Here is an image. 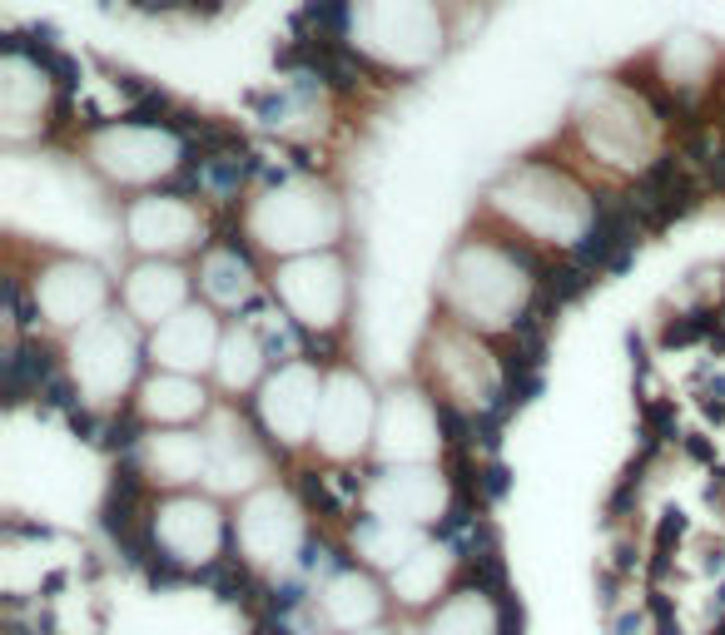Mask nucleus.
I'll list each match as a JSON object with an SVG mask.
<instances>
[{"mask_svg":"<svg viewBox=\"0 0 725 635\" xmlns=\"http://www.w3.org/2000/svg\"><path fill=\"white\" fill-rule=\"evenodd\" d=\"M214 397L204 378H184V373H149L135 387V417L145 427H194L209 422Z\"/></svg>","mask_w":725,"mask_h":635,"instance_id":"23","label":"nucleus"},{"mask_svg":"<svg viewBox=\"0 0 725 635\" xmlns=\"http://www.w3.org/2000/svg\"><path fill=\"white\" fill-rule=\"evenodd\" d=\"M368 60L418 70L442 50V5L437 0H353V35Z\"/></svg>","mask_w":725,"mask_h":635,"instance_id":"6","label":"nucleus"},{"mask_svg":"<svg viewBox=\"0 0 725 635\" xmlns=\"http://www.w3.org/2000/svg\"><path fill=\"white\" fill-rule=\"evenodd\" d=\"M452 511V487L437 467H378L363 487V516L428 531Z\"/></svg>","mask_w":725,"mask_h":635,"instance_id":"17","label":"nucleus"},{"mask_svg":"<svg viewBox=\"0 0 725 635\" xmlns=\"http://www.w3.org/2000/svg\"><path fill=\"white\" fill-rule=\"evenodd\" d=\"M85 164L110 184V189H169L174 174L189 164V139L174 125H145V120H125L115 115L110 125L90 129L80 139Z\"/></svg>","mask_w":725,"mask_h":635,"instance_id":"5","label":"nucleus"},{"mask_svg":"<svg viewBox=\"0 0 725 635\" xmlns=\"http://www.w3.org/2000/svg\"><path fill=\"white\" fill-rule=\"evenodd\" d=\"M423 635H502V611L487 591H452L442 606H433Z\"/></svg>","mask_w":725,"mask_h":635,"instance_id":"27","label":"nucleus"},{"mask_svg":"<svg viewBox=\"0 0 725 635\" xmlns=\"http://www.w3.org/2000/svg\"><path fill=\"white\" fill-rule=\"evenodd\" d=\"M269 288H274V303L303 328V338L333 333L348 313V263L338 249L274 263Z\"/></svg>","mask_w":725,"mask_h":635,"instance_id":"7","label":"nucleus"},{"mask_svg":"<svg viewBox=\"0 0 725 635\" xmlns=\"http://www.w3.org/2000/svg\"><path fill=\"white\" fill-rule=\"evenodd\" d=\"M358 635H383V631H358Z\"/></svg>","mask_w":725,"mask_h":635,"instance_id":"29","label":"nucleus"},{"mask_svg":"<svg viewBox=\"0 0 725 635\" xmlns=\"http://www.w3.org/2000/svg\"><path fill=\"white\" fill-rule=\"evenodd\" d=\"M244 239H249V234L229 229L224 239H214V244L199 254L194 293H199V303H209L214 313H244V308L259 298V268H254V254H249Z\"/></svg>","mask_w":725,"mask_h":635,"instance_id":"20","label":"nucleus"},{"mask_svg":"<svg viewBox=\"0 0 725 635\" xmlns=\"http://www.w3.org/2000/svg\"><path fill=\"white\" fill-rule=\"evenodd\" d=\"M383 606H388L383 586H378L368 571H358V566H343V571H333V576L318 586V616H323L328 631H338V635L378 631Z\"/></svg>","mask_w":725,"mask_h":635,"instance_id":"22","label":"nucleus"},{"mask_svg":"<svg viewBox=\"0 0 725 635\" xmlns=\"http://www.w3.org/2000/svg\"><path fill=\"white\" fill-rule=\"evenodd\" d=\"M149 333L120 308L95 318L90 328L70 333L65 343V382L85 407H115L125 392L140 387V363H149Z\"/></svg>","mask_w":725,"mask_h":635,"instance_id":"4","label":"nucleus"},{"mask_svg":"<svg viewBox=\"0 0 725 635\" xmlns=\"http://www.w3.org/2000/svg\"><path fill=\"white\" fill-rule=\"evenodd\" d=\"M378 392L353 363H338L323 373V402H318V427H313V452L333 467L358 462L363 452H373V432H378Z\"/></svg>","mask_w":725,"mask_h":635,"instance_id":"9","label":"nucleus"},{"mask_svg":"<svg viewBox=\"0 0 725 635\" xmlns=\"http://www.w3.org/2000/svg\"><path fill=\"white\" fill-rule=\"evenodd\" d=\"M244 234L274 263L323 254V249H338L343 239V204L328 179L293 174L284 184L254 189V199L244 204Z\"/></svg>","mask_w":725,"mask_h":635,"instance_id":"3","label":"nucleus"},{"mask_svg":"<svg viewBox=\"0 0 725 635\" xmlns=\"http://www.w3.org/2000/svg\"><path fill=\"white\" fill-rule=\"evenodd\" d=\"M428 546V531H418V526H398V521H378V516H363L358 526H353V551L368 561V566H378V571H398L408 556H418Z\"/></svg>","mask_w":725,"mask_h":635,"instance_id":"26","label":"nucleus"},{"mask_svg":"<svg viewBox=\"0 0 725 635\" xmlns=\"http://www.w3.org/2000/svg\"><path fill=\"white\" fill-rule=\"evenodd\" d=\"M184 10H189V15H219L224 0H184Z\"/></svg>","mask_w":725,"mask_h":635,"instance_id":"28","label":"nucleus"},{"mask_svg":"<svg viewBox=\"0 0 725 635\" xmlns=\"http://www.w3.org/2000/svg\"><path fill=\"white\" fill-rule=\"evenodd\" d=\"M219 343H224V323L209 303H189L184 313H174L169 323L149 328V363L154 373H184V378H204L214 373V358H219Z\"/></svg>","mask_w":725,"mask_h":635,"instance_id":"18","label":"nucleus"},{"mask_svg":"<svg viewBox=\"0 0 725 635\" xmlns=\"http://www.w3.org/2000/svg\"><path fill=\"white\" fill-rule=\"evenodd\" d=\"M318 402H323V368L313 358H293V363H279L254 392V422L269 437V447L298 452V447H313Z\"/></svg>","mask_w":725,"mask_h":635,"instance_id":"13","label":"nucleus"},{"mask_svg":"<svg viewBox=\"0 0 725 635\" xmlns=\"http://www.w3.org/2000/svg\"><path fill=\"white\" fill-rule=\"evenodd\" d=\"M204 432V492L209 497H249L259 487H269V447L254 437V427L234 412V407H214Z\"/></svg>","mask_w":725,"mask_h":635,"instance_id":"16","label":"nucleus"},{"mask_svg":"<svg viewBox=\"0 0 725 635\" xmlns=\"http://www.w3.org/2000/svg\"><path fill=\"white\" fill-rule=\"evenodd\" d=\"M423 363H428V378H433V397L437 402H452V407H462V412H492L497 402H502V368H497V358L477 343V333H467V328H457V323H447V328H437L433 343H428V353H423Z\"/></svg>","mask_w":725,"mask_h":635,"instance_id":"10","label":"nucleus"},{"mask_svg":"<svg viewBox=\"0 0 725 635\" xmlns=\"http://www.w3.org/2000/svg\"><path fill=\"white\" fill-rule=\"evenodd\" d=\"M149 536L174 566L199 571V566L219 561L224 536H229V516L219 507V497H209V492H169L154 502Z\"/></svg>","mask_w":725,"mask_h":635,"instance_id":"15","label":"nucleus"},{"mask_svg":"<svg viewBox=\"0 0 725 635\" xmlns=\"http://www.w3.org/2000/svg\"><path fill=\"white\" fill-rule=\"evenodd\" d=\"M110 273L90 258H75V254H55L45 258L30 278V303H35V318L60 328V333H80L90 328L95 318L110 313Z\"/></svg>","mask_w":725,"mask_h":635,"instance_id":"12","label":"nucleus"},{"mask_svg":"<svg viewBox=\"0 0 725 635\" xmlns=\"http://www.w3.org/2000/svg\"><path fill=\"white\" fill-rule=\"evenodd\" d=\"M234 541H239V556L254 566V571H269V576H284L298 566L303 556V541H308V516L298 507L289 487H259L249 492L239 511H234Z\"/></svg>","mask_w":725,"mask_h":635,"instance_id":"8","label":"nucleus"},{"mask_svg":"<svg viewBox=\"0 0 725 635\" xmlns=\"http://www.w3.org/2000/svg\"><path fill=\"white\" fill-rule=\"evenodd\" d=\"M601 199H591V189L581 184L567 164L552 159H522L517 169H507L492 189H487V219H497L502 229H512L527 244H547L572 258L577 244L586 239L591 219H596Z\"/></svg>","mask_w":725,"mask_h":635,"instance_id":"2","label":"nucleus"},{"mask_svg":"<svg viewBox=\"0 0 725 635\" xmlns=\"http://www.w3.org/2000/svg\"><path fill=\"white\" fill-rule=\"evenodd\" d=\"M274 358H269V343H264V333L249 323V318H234V323H224V343H219V358H214V373L209 378L219 382L224 392H259L264 378L274 373L269 368Z\"/></svg>","mask_w":725,"mask_h":635,"instance_id":"24","label":"nucleus"},{"mask_svg":"<svg viewBox=\"0 0 725 635\" xmlns=\"http://www.w3.org/2000/svg\"><path fill=\"white\" fill-rule=\"evenodd\" d=\"M452 566H457V556H452V546L447 541H433L428 536V546L418 551V556H408L393 576H388V591L398 596V606H442L437 596L447 591V581H452Z\"/></svg>","mask_w":725,"mask_h":635,"instance_id":"25","label":"nucleus"},{"mask_svg":"<svg viewBox=\"0 0 725 635\" xmlns=\"http://www.w3.org/2000/svg\"><path fill=\"white\" fill-rule=\"evenodd\" d=\"M537 254L492 219V234H467L442 273V303L467 333H507L537 298Z\"/></svg>","mask_w":725,"mask_h":635,"instance_id":"1","label":"nucleus"},{"mask_svg":"<svg viewBox=\"0 0 725 635\" xmlns=\"http://www.w3.org/2000/svg\"><path fill=\"white\" fill-rule=\"evenodd\" d=\"M135 472L164 492H194L204 482V432L194 427H145L130 447Z\"/></svg>","mask_w":725,"mask_h":635,"instance_id":"21","label":"nucleus"},{"mask_svg":"<svg viewBox=\"0 0 725 635\" xmlns=\"http://www.w3.org/2000/svg\"><path fill=\"white\" fill-rule=\"evenodd\" d=\"M125 244L135 249V258H174V263L194 249L204 254L214 244L209 209L189 194H174V189L135 194L125 209Z\"/></svg>","mask_w":725,"mask_h":635,"instance_id":"11","label":"nucleus"},{"mask_svg":"<svg viewBox=\"0 0 725 635\" xmlns=\"http://www.w3.org/2000/svg\"><path fill=\"white\" fill-rule=\"evenodd\" d=\"M194 303V273L174 258H135L120 278V308L140 323V328H159L174 313H184Z\"/></svg>","mask_w":725,"mask_h":635,"instance_id":"19","label":"nucleus"},{"mask_svg":"<svg viewBox=\"0 0 725 635\" xmlns=\"http://www.w3.org/2000/svg\"><path fill=\"white\" fill-rule=\"evenodd\" d=\"M442 452V402L423 387H388L378 402L373 457L383 467H437Z\"/></svg>","mask_w":725,"mask_h":635,"instance_id":"14","label":"nucleus"}]
</instances>
